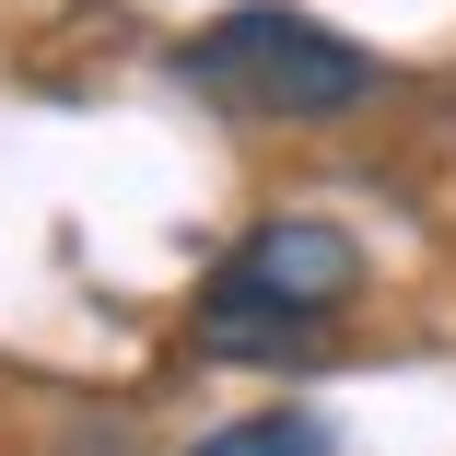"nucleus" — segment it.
<instances>
[{
	"label": "nucleus",
	"instance_id": "nucleus-1",
	"mask_svg": "<svg viewBox=\"0 0 456 456\" xmlns=\"http://www.w3.org/2000/svg\"><path fill=\"white\" fill-rule=\"evenodd\" d=\"M175 82L211 94L223 118L328 129V118H362L387 94V59L328 36V24H305V12H281V0H246V12H223V24H200L188 47H175Z\"/></svg>",
	"mask_w": 456,
	"mask_h": 456
},
{
	"label": "nucleus",
	"instance_id": "nucleus-2",
	"mask_svg": "<svg viewBox=\"0 0 456 456\" xmlns=\"http://www.w3.org/2000/svg\"><path fill=\"white\" fill-rule=\"evenodd\" d=\"M362 293V246L316 211H281V223H257L223 269H211V293H200V351H293L316 339L328 316H351Z\"/></svg>",
	"mask_w": 456,
	"mask_h": 456
},
{
	"label": "nucleus",
	"instance_id": "nucleus-3",
	"mask_svg": "<svg viewBox=\"0 0 456 456\" xmlns=\"http://www.w3.org/2000/svg\"><path fill=\"white\" fill-rule=\"evenodd\" d=\"M188 456H328V444H316V421H305V410H257V421H223V433H200Z\"/></svg>",
	"mask_w": 456,
	"mask_h": 456
}]
</instances>
